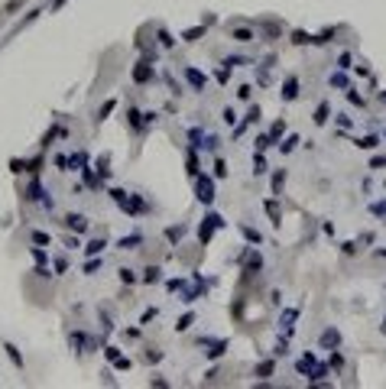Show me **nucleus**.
Returning a JSON list of instances; mask_svg holds the SVG:
<instances>
[{
    "instance_id": "nucleus-1",
    "label": "nucleus",
    "mask_w": 386,
    "mask_h": 389,
    "mask_svg": "<svg viewBox=\"0 0 386 389\" xmlns=\"http://www.w3.org/2000/svg\"><path fill=\"white\" fill-rule=\"evenodd\" d=\"M198 198L205 201V205H211V201H214V185H211V179H198Z\"/></svg>"
},
{
    "instance_id": "nucleus-2",
    "label": "nucleus",
    "mask_w": 386,
    "mask_h": 389,
    "mask_svg": "<svg viewBox=\"0 0 386 389\" xmlns=\"http://www.w3.org/2000/svg\"><path fill=\"white\" fill-rule=\"evenodd\" d=\"M153 78V68H150V62H140V65L133 68V81L136 85H146Z\"/></svg>"
},
{
    "instance_id": "nucleus-3",
    "label": "nucleus",
    "mask_w": 386,
    "mask_h": 389,
    "mask_svg": "<svg viewBox=\"0 0 386 389\" xmlns=\"http://www.w3.org/2000/svg\"><path fill=\"white\" fill-rule=\"evenodd\" d=\"M65 224H68V227H72V231H75V234H81V231H85V227H88V220H85L81 214H68V217H65Z\"/></svg>"
},
{
    "instance_id": "nucleus-4",
    "label": "nucleus",
    "mask_w": 386,
    "mask_h": 389,
    "mask_svg": "<svg viewBox=\"0 0 386 389\" xmlns=\"http://www.w3.org/2000/svg\"><path fill=\"white\" fill-rule=\"evenodd\" d=\"M321 344H324V347H338V344H341V334H338V331H324V334H321Z\"/></svg>"
},
{
    "instance_id": "nucleus-5",
    "label": "nucleus",
    "mask_w": 386,
    "mask_h": 389,
    "mask_svg": "<svg viewBox=\"0 0 386 389\" xmlns=\"http://www.w3.org/2000/svg\"><path fill=\"white\" fill-rule=\"evenodd\" d=\"M234 39H237V42H250V39H253V33L240 26V30H234Z\"/></svg>"
},
{
    "instance_id": "nucleus-6",
    "label": "nucleus",
    "mask_w": 386,
    "mask_h": 389,
    "mask_svg": "<svg viewBox=\"0 0 386 389\" xmlns=\"http://www.w3.org/2000/svg\"><path fill=\"white\" fill-rule=\"evenodd\" d=\"M273 370H276V364H273V360H266V364H260V367H257V373H260V376H269Z\"/></svg>"
},
{
    "instance_id": "nucleus-7",
    "label": "nucleus",
    "mask_w": 386,
    "mask_h": 389,
    "mask_svg": "<svg viewBox=\"0 0 386 389\" xmlns=\"http://www.w3.org/2000/svg\"><path fill=\"white\" fill-rule=\"evenodd\" d=\"M286 101H295V81H286V91H283Z\"/></svg>"
},
{
    "instance_id": "nucleus-8",
    "label": "nucleus",
    "mask_w": 386,
    "mask_h": 389,
    "mask_svg": "<svg viewBox=\"0 0 386 389\" xmlns=\"http://www.w3.org/2000/svg\"><path fill=\"white\" fill-rule=\"evenodd\" d=\"M253 172H257V175H263V172H266V162H263V156H257V159H253Z\"/></svg>"
},
{
    "instance_id": "nucleus-9",
    "label": "nucleus",
    "mask_w": 386,
    "mask_h": 389,
    "mask_svg": "<svg viewBox=\"0 0 386 389\" xmlns=\"http://www.w3.org/2000/svg\"><path fill=\"white\" fill-rule=\"evenodd\" d=\"M7 353H10V360H13L16 367H23V357H20V353H16V347H10V344H7Z\"/></svg>"
},
{
    "instance_id": "nucleus-10",
    "label": "nucleus",
    "mask_w": 386,
    "mask_h": 389,
    "mask_svg": "<svg viewBox=\"0 0 386 389\" xmlns=\"http://www.w3.org/2000/svg\"><path fill=\"white\" fill-rule=\"evenodd\" d=\"M324 120H328V104H321V107H318V117H315V123H324Z\"/></svg>"
},
{
    "instance_id": "nucleus-11",
    "label": "nucleus",
    "mask_w": 386,
    "mask_h": 389,
    "mask_svg": "<svg viewBox=\"0 0 386 389\" xmlns=\"http://www.w3.org/2000/svg\"><path fill=\"white\" fill-rule=\"evenodd\" d=\"M283 182H286V172H276V175H273V188L279 191V188H283Z\"/></svg>"
},
{
    "instance_id": "nucleus-12",
    "label": "nucleus",
    "mask_w": 386,
    "mask_h": 389,
    "mask_svg": "<svg viewBox=\"0 0 386 389\" xmlns=\"http://www.w3.org/2000/svg\"><path fill=\"white\" fill-rule=\"evenodd\" d=\"M260 263H263V260H260V253H250V260H247V266H250V269H260Z\"/></svg>"
},
{
    "instance_id": "nucleus-13",
    "label": "nucleus",
    "mask_w": 386,
    "mask_h": 389,
    "mask_svg": "<svg viewBox=\"0 0 386 389\" xmlns=\"http://www.w3.org/2000/svg\"><path fill=\"white\" fill-rule=\"evenodd\" d=\"M188 81H191V85H195V88H201V85H205V78H201L198 72H188Z\"/></svg>"
},
{
    "instance_id": "nucleus-14",
    "label": "nucleus",
    "mask_w": 386,
    "mask_h": 389,
    "mask_svg": "<svg viewBox=\"0 0 386 389\" xmlns=\"http://www.w3.org/2000/svg\"><path fill=\"white\" fill-rule=\"evenodd\" d=\"M101 246H104V240H91V243H88V253H91V256L101 253Z\"/></svg>"
},
{
    "instance_id": "nucleus-15",
    "label": "nucleus",
    "mask_w": 386,
    "mask_h": 389,
    "mask_svg": "<svg viewBox=\"0 0 386 389\" xmlns=\"http://www.w3.org/2000/svg\"><path fill=\"white\" fill-rule=\"evenodd\" d=\"M146 282H156V279H159V269H156V266H150V269H146V276H143Z\"/></svg>"
},
{
    "instance_id": "nucleus-16",
    "label": "nucleus",
    "mask_w": 386,
    "mask_h": 389,
    "mask_svg": "<svg viewBox=\"0 0 386 389\" xmlns=\"http://www.w3.org/2000/svg\"><path fill=\"white\" fill-rule=\"evenodd\" d=\"M357 146H364V149H373V146H376V136H364V140H361Z\"/></svg>"
},
{
    "instance_id": "nucleus-17",
    "label": "nucleus",
    "mask_w": 386,
    "mask_h": 389,
    "mask_svg": "<svg viewBox=\"0 0 386 389\" xmlns=\"http://www.w3.org/2000/svg\"><path fill=\"white\" fill-rule=\"evenodd\" d=\"M191 321H195V318H191V315H185L179 324H175V328H179V331H185V328H191Z\"/></svg>"
},
{
    "instance_id": "nucleus-18",
    "label": "nucleus",
    "mask_w": 386,
    "mask_h": 389,
    "mask_svg": "<svg viewBox=\"0 0 386 389\" xmlns=\"http://www.w3.org/2000/svg\"><path fill=\"white\" fill-rule=\"evenodd\" d=\"M214 175H217V179H224V175H227V165L217 162V165H214Z\"/></svg>"
},
{
    "instance_id": "nucleus-19",
    "label": "nucleus",
    "mask_w": 386,
    "mask_h": 389,
    "mask_svg": "<svg viewBox=\"0 0 386 389\" xmlns=\"http://www.w3.org/2000/svg\"><path fill=\"white\" fill-rule=\"evenodd\" d=\"M370 165H373V169H383V165H386V156H373Z\"/></svg>"
},
{
    "instance_id": "nucleus-20",
    "label": "nucleus",
    "mask_w": 386,
    "mask_h": 389,
    "mask_svg": "<svg viewBox=\"0 0 386 389\" xmlns=\"http://www.w3.org/2000/svg\"><path fill=\"white\" fill-rule=\"evenodd\" d=\"M266 211H269V217H279V205H276V201H269Z\"/></svg>"
},
{
    "instance_id": "nucleus-21",
    "label": "nucleus",
    "mask_w": 386,
    "mask_h": 389,
    "mask_svg": "<svg viewBox=\"0 0 386 389\" xmlns=\"http://www.w3.org/2000/svg\"><path fill=\"white\" fill-rule=\"evenodd\" d=\"M120 279H124V282H133L136 276H133V272H130V269H120Z\"/></svg>"
},
{
    "instance_id": "nucleus-22",
    "label": "nucleus",
    "mask_w": 386,
    "mask_h": 389,
    "mask_svg": "<svg viewBox=\"0 0 386 389\" xmlns=\"http://www.w3.org/2000/svg\"><path fill=\"white\" fill-rule=\"evenodd\" d=\"M373 214H386V205H373Z\"/></svg>"
},
{
    "instance_id": "nucleus-23",
    "label": "nucleus",
    "mask_w": 386,
    "mask_h": 389,
    "mask_svg": "<svg viewBox=\"0 0 386 389\" xmlns=\"http://www.w3.org/2000/svg\"><path fill=\"white\" fill-rule=\"evenodd\" d=\"M380 101H383V104H386V91H383V94H380Z\"/></svg>"
},
{
    "instance_id": "nucleus-24",
    "label": "nucleus",
    "mask_w": 386,
    "mask_h": 389,
    "mask_svg": "<svg viewBox=\"0 0 386 389\" xmlns=\"http://www.w3.org/2000/svg\"><path fill=\"white\" fill-rule=\"evenodd\" d=\"M383 331H386V324H383Z\"/></svg>"
}]
</instances>
